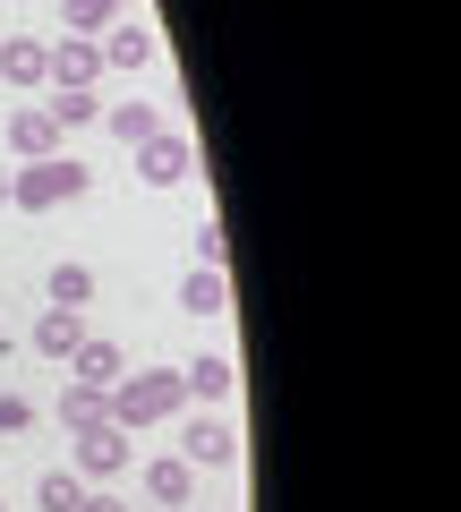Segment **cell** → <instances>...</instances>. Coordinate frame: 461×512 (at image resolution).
<instances>
[{
	"label": "cell",
	"instance_id": "cell-23",
	"mask_svg": "<svg viewBox=\"0 0 461 512\" xmlns=\"http://www.w3.org/2000/svg\"><path fill=\"white\" fill-rule=\"evenodd\" d=\"M77 512H129V504H120V495H86Z\"/></svg>",
	"mask_w": 461,
	"mask_h": 512
},
{
	"label": "cell",
	"instance_id": "cell-3",
	"mask_svg": "<svg viewBox=\"0 0 461 512\" xmlns=\"http://www.w3.org/2000/svg\"><path fill=\"white\" fill-rule=\"evenodd\" d=\"M43 77H52V94H86L94 77H103V43H94V35L43 43Z\"/></svg>",
	"mask_w": 461,
	"mask_h": 512
},
{
	"label": "cell",
	"instance_id": "cell-8",
	"mask_svg": "<svg viewBox=\"0 0 461 512\" xmlns=\"http://www.w3.org/2000/svg\"><path fill=\"white\" fill-rule=\"evenodd\" d=\"M9 146H18L26 154V163H43V154H60V120H52V111H9Z\"/></svg>",
	"mask_w": 461,
	"mask_h": 512
},
{
	"label": "cell",
	"instance_id": "cell-17",
	"mask_svg": "<svg viewBox=\"0 0 461 512\" xmlns=\"http://www.w3.org/2000/svg\"><path fill=\"white\" fill-rule=\"evenodd\" d=\"M222 299H231V291H222V274H205V265H197V274L180 282V308H188V316H214Z\"/></svg>",
	"mask_w": 461,
	"mask_h": 512
},
{
	"label": "cell",
	"instance_id": "cell-5",
	"mask_svg": "<svg viewBox=\"0 0 461 512\" xmlns=\"http://www.w3.org/2000/svg\"><path fill=\"white\" fill-rule=\"evenodd\" d=\"M137 180H146V188L188 180V137H180V128H154L146 146H137Z\"/></svg>",
	"mask_w": 461,
	"mask_h": 512
},
{
	"label": "cell",
	"instance_id": "cell-15",
	"mask_svg": "<svg viewBox=\"0 0 461 512\" xmlns=\"http://www.w3.org/2000/svg\"><path fill=\"white\" fill-rule=\"evenodd\" d=\"M103 60H120V69H146V60H154V35H146V26H103Z\"/></svg>",
	"mask_w": 461,
	"mask_h": 512
},
{
	"label": "cell",
	"instance_id": "cell-18",
	"mask_svg": "<svg viewBox=\"0 0 461 512\" xmlns=\"http://www.w3.org/2000/svg\"><path fill=\"white\" fill-rule=\"evenodd\" d=\"M120 26V0H69V35H103Z\"/></svg>",
	"mask_w": 461,
	"mask_h": 512
},
{
	"label": "cell",
	"instance_id": "cell-16",
	"mask_svg": "<svg viewBox=\"0 0 461 512\" xmlns=\"http://www.w3.org/2000/svg\"><path fill=\"white\" fill-rule=\"evenodd\" d=\"M43 291H52V308H86V299H94V274H86V265H52Z\"/></svg>",
	"mask_w": 461,
	"mask_h": 512
},
{
	"label": "cell",
	"instance_id": "cell-19",
	"mask_svg": "<svg viewBox=\"0 0 461 512\" xmlns=\"http://www.w3.org/2000/svg\"><path fill=\"white\" fill-rule=\"evenodd\" d=\"M111 128H120L129 146H146V137H154L163 120H154V103H120V111H111Z\"/></svg>",
	"mask_w": 461,
	"mask_h": 512
},
{
	"label": "cell",
	"instance_id": "cell-7",
	"mask_svg": "<svg viewBox=\"0 0 461 512\" xmlns=\"http://www.w3.org/2000/svg\"><path fill=\"white\" fill-rule=\"evenodd\" d=\"M69 367H77V384H94V393H111V384L129 376V359H120V342H103V333H86V342L69 350Z\"/></svg>",
	"mask_w": 461,
	"mask_h": 512
},
{
	"label": "cell",
	"instance_id": "cell-4",
	"mask_svg": "<svg viewBox=\"0 0 461 512\" xmlns=\"http://www.w3.org/2000/svg\"><path fill=\"white\" fill-rule=\"evenodd\" d=\"M129 470V427H77V478H120Z\"/></svg>",
	"mask_w": 461,
	"mask_h": 512
},
{
	"label": "cell",
	"instance_id": "cell-21",
	"mask_svg": "<svg viewBox=\"0 0 461 512\" xmlns=\"http://www.w3.org/2000/svg\"><path fill=\"white\" fill-rule=\"evenodd\" d=\"M26 427H35V402H26V393H9V384H0V436H26Z\"/></svg>",
	"mask_w": 461,
	"mask_h": 512
},
{
	"label": "cell",
	"instance_id": "cell-10",
	"mask_svg": "<svg viewBox=\"0 0 461 512\" xmlns=\"http://www.w3.org/2000/svg\"><path fill=\"white\" fill-rule=\"evenodd\" d=\"M180 384L197 393V402H231V384H240V367L222 359V350H205L197 367H180Z\"/></svg>",
	"mask_w": 461,
	"mask_h": 512
},
{
	"label": "cell",
	"instance_id": "cell-12",
	"mask_svg": "<svg viewBox=\"0 0 461 512\" xmlns=\"http://www.w3.org/2000/svg\"><path fill=\"white\" fill-rule=\"evenodd\" d=\"M111 419V393H94V384H69V393H60V427H69V436H77V427H103Z\"/></svg>",
	"mask_w": 461,
	"mask_h": 512
},
{
	"label": "cell",
	"instance_id": "cell-22",
	"mask_svg": "<svg viewBox=\"0 0 461 512\" xmlns=\"http://www.w3.org/2000/svg\"><path fill=\"white\" fill-rule=\"evenodd\" d=\"M188 248H197V265H205V274H222V222H214V214L197 222V239H188Z\"/></svg>",
	"mask_w": 461,
	"mask_h": 512
},
{
	"label": "cell",
	"instance_id": "cell-9",
	"mask_svg": "<svg viewBox=\"0 0 461 512\" xmlns=\"http://www.w3.org/2000/svg\"><path fill=\"white\" fill-rule=\"evenodd\" d=\"M77 342H86V308H43L35 316V350L43 359H69Z\"/></svg>",
	"mask_w": 461,
	"mask_h": 512
},
{
	"label": "cell",
	"instance_id": "cell-14",
	"mask_svg": "<svg viewBox=\"0 0 461 512\" xmlns=\"http://www.w3.org/2000/svg\"><path fill=\"white\" fill-rule=\"evenodd\" d=\"M35 504L43 512H77V504H86V478H77V470H43L35 478Z\"/></svg>",
	"mask_w": 461,
	"mask_h": 512
},
{
	"label": "cell",
	"instance_id": "cell-11",
	"mask_svg": "<svg viewBox=\"0 0 461 512\" xmlns=\"http://www.w3.org/2000/svg\"><path fill=\"white\" fill-rule=\"evenodd\" d=\"M188 487H197V470H188L180 453H154L146 461V495H154V504H188Z\"/></svg>",
	"mask_w": 461,
	"mask_h": 512
},
{
	"label": "cell",
	"instance_id": "cell-25",
	"mask_svg": "<svg viewBox=\"0 0 461 512\" xmlns=\"http://www.w3.org/2000/svg\"><path fill=\"white\" fill-rule=\"evenodd\" d=\"M0 512H9V504H0Z\"/></svg>",
	"mask_w": 461,
	"mask_h": 512
},
{
	"label": "cell",
	"instance_id": "cell-13",
	"mask_svg": "<svg viewBox=\"0 0 461 512\" xmlns=\"http://www.w3.org/2000/svg\"><path fill=\"white\" fill-rule=\"evenodd\" d=\"M0 77H9V86H43V43L9 35V43H0Z\"/></svg>",
	"mask_w": 461,
	"mask_h": 512
},
{
	"label": "cell",
	"instance_id": "cell-2",
	"mask_svg": "<svg viewBox=\"0 0 461 512\" xmlns=\"http://www.w3.org/2000/svg\"><path fill=\"white\" fill-rule=\"evenodd\" d=\"M69 197H86V163H69V154H43V163L9 171V205H26V214L69 205Z\"/></svg>",
	"mask_w": 461,
	"mask_h": 512
},
{
	"label": "cell",
	"instance_id": "cell-1",
	"mask_svg": "<svg viewBox=\"0 0 461 512\" xmlns=\"http://www.w3.org/2000/svg\"><path fill=\"white\" fill-rule=\"evenodd\" d=\"M180 402H188V384L171 376V367H146V376H120V384H111V427H129V436H137V427H163Z\"/></svg>",
	"mask_w": 461,
	"mask_h": 512
},
{
	"label": "cell",
	"instance_id": "cell-24",
	"mask_svg": "<svg viewBox=\"0 0 461 512\" xmlns=\"http://www.w3.org/2000/svg\"><path fill=\"white\" fill-rule=\"evenodd\" d=\"M0 205H9V171H0Z\"/></svg>",
	"mask_w": 461,
	"mask_h": 512
},
{
	"label": "cell",
	"instance_id": "cell-20",
	"mask_svg": "<svg viewBox=\"0 0 461 512\" xmlns=\"http://www.w3.org/2000/svg\"><path fill=\"white\" fill-rule=\"evenodd\" d=\"M43 111H52L60 128H86V120H94V111H103V103H94V94H52V103H43Z\"/></svg>",
	"mask_w": 461,
	"mask_h": 512
},
{
	"label": "cell",
	"instance_id": "cell-6",
	"mask_svg": "<svg viewBox=\"0 0 461 512\" xmlns=\"http://www.w3.org/2000/svg\"><path fill=\"white\" fill-rule=\"evenodd\" d=\"M180 444H188V453H180L188 470H222V461H240V436H231V419H214V410H205V419H188Z\"/></svg>",
	"mask_w": 461,
	"mask_h": 512
}]
</instances>
